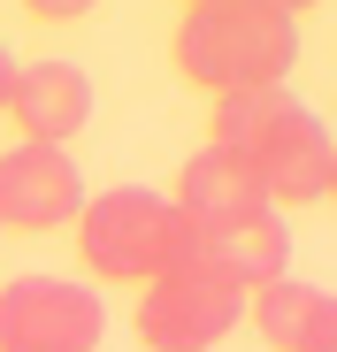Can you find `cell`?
I'll return each mask as SVG.
<instances>
[{
	"label": "cell",
	"mask_w": 337,
	"mask_h": 352,
	"mask_svg": "<svg viewBox=\"0 0 337 352\" xmlns=\"http://www.w3.org/2000/svg\"><path fill=\"white\" fill-rule=\"evenodd\" d=\"M168 62L207 100L268 92L299 69V16L276 0H192V8H177Z\"/></svg>",
	"instance_id": "obj_1"
},
{
	"label": "cell",
	"mask_w": 337,
	"mask_h": 352,
	"mask_svg": "<svg viewBox=\"0 0 337 352\" xmlns=\"http://www.w3.org/2000/svg\"><path fill=\"white\" fill-rule=\"evenodd\" d=\"M0 115L23 131V146H62L69 153V138L92 123V77L77 62H31V69H16Z\"/></svg>",
	"instance_id": "obj_8"
},
{
	"label": "cell",
	"mask_w": 337,
	"mask_h": 352,
	"mask_svg": "<svg viewBox=\"0 0 337 352\" xmlns=\"http://www.w3.org/2000/svg\"><path fill=\"white\" fill-rule=\"evenodd\" d=\"M246 322L268 352H337V299L307 276H276L246 299Z\"/></svg>",
	"instance_id": "obj_9"
},
{
	"label": "cell",
	"mask_w": 337,
	"mask_h": 352,
	"mask_svg": "<svg viewBox=\"0 0 337 352\" xmlns=\"http://www.w3.org/2000/svg\"><path fill=\"white\" fill-rule=\"evenodd\" d=\"M107 307L77 276H16L0 283V352H100Z\"/></svg>",
	"instance_id": "obj_4"
},
{
	"label": "cell",
	"mask_w": 337,
	"mask_h": 352,
	"mask_svg": "<svg viewBox=\"0 0 337 352\" xmlns=\"http://www.w3.org/2000/svg\"><path fill=\"white\" fill-rule=\"evenodd\" d=\"M168 207L184 214V238H192V230H222V222L261 214L268 192L253 184V168H246V161H230L222 146H199V153L184 161V176H177V192H168Z\"/></svg>",
	"instance_id": "obj_10"
},
{
	"label": "cell",
	"mask_w": 337,
	"mask_h": 352,
	"mask_svg": "<svg viewBox=\"0 0 337 352\" xmlns=\"http://www.w3.org/2000/svg\"><path fill=\"white\" fill-rule=\"evenodd\" d=\"M184 261H192V268H207L215 283H230L238 299H253L261 283L292 276V222L276 214V207H261V214H246V222L192 230V238H184Z\"/></svg>",
	"instance_id": "obj_7"
},
{
	"label": "cell",
	"mask_w": 337,
	"mask_h": 352,
	"mask_svg": "<svg viewBox=\"0 0 337 352\" xmlns=\"http://www.w3.org/2000/svg\"><path fill=\"white\" fill-rule=\"evenodd\" d=\"M215 146L253 168V184L268 192L276 214L284 207H322L337 192V146L322 131V115L299 107L292 85L215 100Z\"/></svg>",
	"instance_id": "obj_2"
},
{
	"label": "cell",
	"mask_w": 337,
	"mask_h": 352,
	"mask_svg": "<svg viewBox=\"0 0 337 352\" xmlns=\"http://www.w3.org/2000/svg\"><path fill=\"white\" fill-rule=\"evenodd\" d=\"M238 314H246V299L230 283H215L207 268H192V261H177L168 276H153L146 291H138V344L146 352H215L222 337L238 329Z\"/></svg>",
	"instance_id": "obj_5"
},
{
	"label": "cell",
	"mask_w": 337,
	"mask_h": 352,
	"mask_svg": "<svg viewBox=\"0 0 337 352\" xmlns=\"http://www.w3.org/2000/svg\"><path fill=\"white\" fill-rule=\"evenodd\" d=\"M85 207V176L62 146H8L0 153V230H69Z\"/></svg>",
	"instance_id": "obj_6"
},
{
	"label": "cell",
	"mask_w": 337,
	"mask_h": 352,
	"mask_svg": "<svg viewBox=\"0 0 337 352\" xmlns=\"http://www.w3.org/2000/svg\"><path fill=\"white\" fill-rule=\"evenodd\" d=\"M8 85H16V54L0 46V107H8Z\"/></svg>",
	"instance_id": "obj_11"
},
{
	"label": "cell",
	"mask_w": 337,
	"mask_h": 352,
	"mask_svg": "<svg viewBox=\"0 0 337 352\" xmlns=\"http://www.w3.org/2000/svg\"><path fill=\"white\" fill-rule=\"evenodd\" d=\"M77 261L100 276V283H153L184 261V214L168 207V192L153 184H116L77 207Z\"/></svg>",
	"instance_id": "obj_3"
}]
</instances>
